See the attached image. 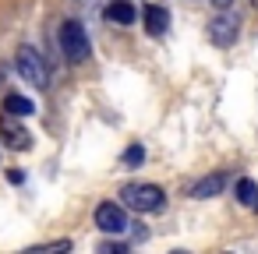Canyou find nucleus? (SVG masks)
Returning <instances> with one entry per match:
<instances>
[{
    "instance_id": "nucleus-1",
    "label": "nucleus",
    "mask_w": 258,
    "mask_h": 254,
    "mask_svg": "<svg viewBox=\"0 0 258 254\" xmlns=\"http://www.w3.org/2000/svg\"><path fill=\"white\" fill-rule=\"evenodd\" d=\"M120 201H124V208H131V212H138V215H149V212H163L166 194H163L159 184L131 180V184L120 187Z\"/></svg>"
},
{
    "instance_id": "nucleus-2",
    "label": "nucleus",
    "mask_w": 258,
    "mask_h": 254,
    "mask_svg": "<svg viewBox=\"0 0 258 254\" xmlns=\"http://www.w3.org/2000/svg\"><path fill=\"white\" fill-rule=\"evenodd\" d=\"M60 50H64V57L71 60V64H85L89 57H92V43H89V32H85V25L78 22V18H68L64 25H60Z\"/></svg>"
},
{
    "instance_id": "nucleus-3",
    "label": "nucleus",
    "mask_w": 258,
    "mask_h": 254,
    "mask_svg": "<svg viewBox=\"0 0 258 254\" xmlns=\"http://www.w3.org/2000/svg\"><path fill=\"white\" fill-rule=\"evenodd\" d=\"M15 71H18L22 81L32 85V89H46V85H50V71H46V64H43V57H39L36 46H22V50L15 53Z\"/></svg>"
},
{
    "instance_id": "nucleus-4",
    "label": "nucleus",
    "mask_w": 258,
    "mask_h": 254,
    "mask_svg": "<svg viewBox=\"0 0 258 254\" xmlns=\"http://www.w3.org/2000/svg\"><path fill=\"white\" fill-rule=\"evenodd\" d=\"M205 32H209V43L212 46H233L237 43V36H240V18L237 15H230V11H219L209 25H205Z\"/></svg>"
},
{
    "instance_id": "nucleus-5",
    "label": "nucleus",
    "mask_w": 258,
    "mask_h": 254,
    "mask_svg": "<svg viewBox=\"0 0 258 254\" xmlns=\"http://www.w3.org/2000/svg\"><path fill=\"white\" fill-rule=\"evenodd\" d=\"M96 226L103 229V233H124L131 222H127V212H124V201L117 205V201H99L96 205Z\"/></svg>"
},
{
    "instance_id": "nucleus-6",
    "label": "nucleus",
    "mask_w": 258,
    "mask_h": 254,
    "mask_svg": "<svg viewBox=\"0 0 258 254\" xmlns=\"http://www.w3.org/2000/svg\"><path fill=\"white\" fill-rule=\"evenodd\" d=\"M0 141H4L8 148H29L32 145V134L22 127V117L4 113V117H0Z\"/></svg>"
},
{
    "instance_id": "nucleus-7",
    "label": "nucleus",
    "mask_w": 258,
    "mask_h": 254,
    "mask_svg": "<svg viewBox=\"0 0 258 254\" xmlns=\"http://www.w3.org/2000/svg\"><path fill=\"white\" fill-rule=\"evenodd\" d=\"M226 184H230V177L223 173V170H216V173H209V177H202L195 187H191V198L195 201H205V198H219L223 191H226Z\"/></svg>"
},
{
    "instance_id": "nucleus-8",
    "label": "nucleus",
    "mask_w": 258,
    "mask_h": 254,
    "mask_svg": "<svg viewBox=\"0 0 258 254\" xmlns=\"http://www.w3.org/2000/svg\"><path fill=\"white\" fill-rule=\"evenodd\" d=\"M142 25H145L149 36H163V32L170 29V11H166L163 4H145V11H142Z\"/></svg>"
},
{
    "instance_id": "nucleus-9",
    "label": "nucleus",
    "mask_w": 258,
    "mask_h": 254,
    "mask_svg": "<svg viewBox=\"0 0 258 254\" xmlns=\"http://www.w3.org/2000/svg\"><path fill=\"white\" fill-rule=\"evenodd\" d=\"M106 18L113 25H135V18H138L135 0H110V4H106Z\"/></svg>"
},
{
    "instance_id": "nucleus-10",
    "label": "nucleus",
    "mask_w": 258,
    "mask_h": 254,
    "mask_svg": "<svg viewBox=\"0 0 258 254\" xmlns=\"http://www.w3.org/2000/svg\"><path fill=\"white\" fill-rule=\"evenodd\" d=\"M4 113H11V117H32L36 113V103L32 99H25L22 92H11V96H4Z\"/></svg>"
},
{
    "instance_id": "nucleus-11",
    "label": "nucleus",
    "mask_w": 258,
    "mask_h": 254,
    "mask_svg": "<svg viewBox=\"0 0 258 254\" xmlns=\"http://www.w3.org/2000/svg\"><path fill=\"white\" fill-rule=\"evenodd\" d=\"M233 194H237V201H240V205H247V208H254V205H258V184H254L251 177H240V180H237V187H233Z\"/></svg>"
},
{
    "instance_id": "nucleus-12",
    "label": "nucleus",
    "mask_w": 258,
    "mask_h": 254,
    "mask_svg": "<svg viewBox=\"0 0 258 254\" xmlns=\"http://www.w3.org/2000/svg\"><path fill=\"white\" fill-rule=\"evenodd\" d=\"M142 159H145V148L142 145H131L124 152V166H142Z\"/></svg>"
},
{
    "instance_id": "nucleus-13",
    "label": "nucleus",
    "mask_w": 258,
    "mask_h": 254,
    "mask_svg": "<svg viewBox=\"0 0 258 254\" xmlns=\"http://www.w3.org/2000/svg\"><path fill=\"white\" fill-rule=\"evenodd\" d=\"M32 250H71V240H53V243H36Z\"/></svg>"
},
{
    "instance_id": "nucleus-14",
    "label": "nucleus",
    "mask_w": 258,
    "mask_h": 254,
    "mask_svg": "<svg viewBox=\"0 0 258 254\" xmlns=\"http://www.w3.org/2000/svg\"><path fill=\"white\" fill-rule=\"evenodd\" d=\"M8 180H11V184H22L25 173H22V170H8Z\"/></svg>"
},
{
    "instance_id": "nucleus-15",
    "label": "nucleus",
    "mask_w": 258,
    "mask_h": 254,
    "mask_svg": "<svg viewBox=\"0 0 258 254\" xmlns=\"http://www.w3.org/2000/svg\"><path fill=\"white\" fill-rule=\"evenodd\" d=\"M103 250H127V243H117V240H106Z\"/></svg>"
},
{
    "instance_id": "nucleus-16",
    "label": "nucleus",
    "mask_w": 258,
    "mask_h": 254,
    "mask_svg": "<svg viewBox=\"0 0 258 254\" xmlns=\"http://www.w3.org/2000/svg\"><path fill=\"white\" fill-rule=\"evenodd\" d=\"M230 4H233V0H212V8H216V11H226Z\"/></svg>"
}]
</instances>
